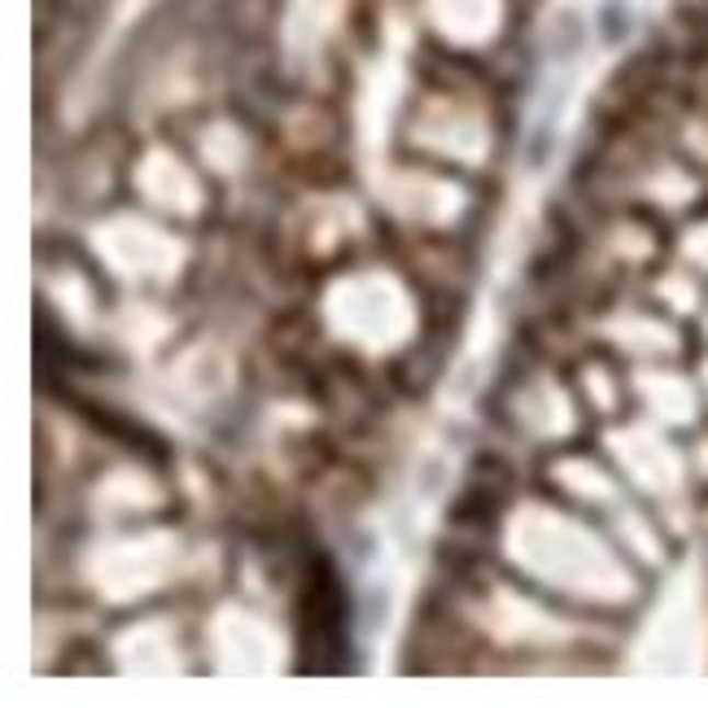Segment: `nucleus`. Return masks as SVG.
I'll use <instances>...</instances> for the list:
<instances>
[{
  "label": "nucleus",
  "mask_w": 708,
  "mask_h": 708,
  "mask_svg": "<svg viewBox=\"0 0 708 708\" xmlns=\"http://www.w3.org/2000/svg\"><path fill=\"white\" fill-rule=\"evenodd\" d=\"M599 35H604L608 44H621V39L630 35V9H626L621 0H608V4L599 9Z\"/></svg>",
  "instance_id": "f257e3e1"
},
{
  "label": "nucleus",
  "mask_w": 708,
  "mask_h": 708,
  "mask_svg": "<svg viewBox=\"0 0 708 708\" xmlns=\"http://www.w3.org/2000/svg\"><path fill=\"white\" fill-rule=\"evenodd\" d=\"M468 494H472L477 503H486V481H481V477H472ZM490 507H503V499H490ZM450 521H455V525H468V521H494V512H468V503H455Z\"/></svg>",
  "instance_id": "f03ea898"
}]
</instances>
